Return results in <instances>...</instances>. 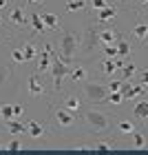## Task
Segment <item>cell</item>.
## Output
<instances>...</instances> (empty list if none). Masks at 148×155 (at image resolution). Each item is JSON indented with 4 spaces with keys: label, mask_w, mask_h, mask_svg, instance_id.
Listing matches in <instances>:
<instances>
[{
    "label": "cell",
    "mask_w": 148,
    "mask_h": 155,
    "mask_svg": "<svg viewBox=\"0 0 148 155\" xmlns=\"http://www.w3.org/2000/svg\"><path fill=\"white\" fill-rule=\"evenodd\" d=\"M75 51H77V38L73 36V33L64 31V33H62V40H60V53H58L60 60L66 62V64H71Z\"/></svg>",
    "instance_id": "cell-3"
},
{
    "label": "cell",
    "mask_w": 148,
    "mask_h": 155,
    "mask_svg": "<svg viewBox=\"0 0 148 155\" xmlns=\"http://www.w3.org/2000/svg\"><path fill=\"white\" fill-rule=\"evenodd\" d=\"M5 149L7 151H20V149H22V144H20L18 140H11L9 144H5Z\"/></svg>",
    "instance_id": "cell-33"
},
{
    "label": "cell",
    "mask_w": 148,
    "mask_h": 155,
    "mask_svg": "<svg viewBox=\"0 0 148 155\" xmlns=\"http://www.w3.org/2000/svg\"><path fill=\"white\" fill-rule=\"evenodd\" d=\"M22 55H24V62L36 60V55H38V47L33 45V42H27V45L22 47Z\"/></svg>",
    "instance_id": "cell-16"
},
{
    "label": "cell",
    "mask_w": 148,
    "mask_h": 155,
    "mask_svg": "<svg viewBox=\"0 0 148 155\" xmlns=\"http://www.w3.org/2000/svg\"><path fill=\"white\" fill-rule=\"evenodd\" d=\"M133 131H135V124H133L130 120H122V122H119V133H124V135H130Z\"/></svg>",
    "instance_id": "cell-28"
},
{
    "label": "cell",
    "mask_w": 148,
    "mask_h": 155,
    "mask_svg": "<svg viewBox=\"0 0 148 155\" xmlns=\"http://www.w3.org/2000/svg\"><path fill=\"white\" fill-rule=\"evenodd\" d=\"M36 60H38V69H40V71H49V67H51V62H53L44 51L38 53V55H36Z\"/></svg>",
    "instance_id": "cell-23"
},
{
    "label": "cell",
    "mask_w": 148,
    "mask_h": 155,
    "mask_svg": "<svg viewBox=\"0 0 148 155\" xmlns=\"http://www.w3.org/2000/svg\"><path fill=\"white\" fill-rule=\"evenodd\" d=\"M11 60H13V62H24L22 49H13V51H11Z\"/></svg>",
    "instance_id": "cell-30"
},
{
    "label": "cell",
    "mask_w": 148,
    "mask_h": 155,
    "mask_svg": "<svg viewBox=\"0 0 148 155\" xmlns=\"http://www.w3.org/2000/svg\"><path fill=\"white\" fill-rule=\"evenodd\" d=\"M104 5H108L106 0H91V7H93V9H102Z\"/></svg>",
    "instance_id": "cell-35"
},
{
    "label": "cell",
    "mask_w": 148,
    "mask_h": 155,
    "mask_svg": "<svg viewBox=\"0 0 148 155\" xmlns=\"http://www.w3.org/2000/svg\"><path fill=\"white\" fill-rule=\"evenodd\" d=\"M7 2H9V0H0V9H5V7H7Z\"/></svg>",
    "instance_id": "cell-39"
},
{
    "label": "cell",
    "mask_w": 148,
    "mask_h": 155,
    "mask_svg": "<svg viewBox=\"0 0 148 155\" xmlns=\"http://www.w3.org/2000/svg\"><path fill=\"white\" fill-rule=\"evenodd\" d=\"M0 22H2V16H0Z\"/></svg>",
    "instance_id": "cell-43"
},
{
    "label": "cell",
    "mask_w": 148,
    "mask_h": 155,
    "mask_svg": "<svg viewBox=\"0 0 148 155\" xmlns=\"http://www.w3.org/2000/svg\"><path fill=\"white\" fill-rule=\"evenodd\" d=\"M133 36L137 40H146L148 38V22H139L135 25V29H133Z\"/></svg>",
    "instance_id": "cell-21"
},
{
    "label": "cell",
    "mask_w": 148,
    "mask_h": 155,
    "mask_svg": "<svg viewBox=\"0 0 148 155\" xmlns=\"http://www.w3.org/2000/svg\"><path fill=\"white\" fill-rule=\"evenodd\" d=\"M31 27H33V31H38V33H44L47 31V27H44V22H42V18H40V13H31Z\"/></svg>",
    "instance_id": "cell-24"
},
{
    "label": "cell",
    "mask_w": 148,
    "mask_h": 155,
    "mask_svg": "<svg viewBox=\"0 0 148 155\" xmlns=\"http://www.w3.org/2000/svg\"><path fill=\"white\" fill-rule=\"evenodd\" d=\"M69 75H71V80L75 84H82L84 80H88V71L84 67H73V69H69Z\"/></svg>",
    "instance_id": "cell-11"
},
{
    "label": "cell",
    "mask_w": 148,
    "mask_h": 155,
    "mask_svg": "<svg viewBox=\"0 0 148 155\" xmlns=\"http://www.w3.org/2000/svg\"><path fill=\"white\" fill-rule=\"evenodd\" d=\"M11 109H13V117H22L24 115V107L22 104H11Z\"/></svg>",
    "instance_id": "cell-32"
},
{
    "label": "cell",
    "mask_w": 148,
    "mask_h": 155,
    "mask_svg": "<svg viewBox=\"0 0 148 155\" xmlns=\"http://www.w3.org/2000/svg\"><path fill=\"white\" fill-rule=\"evenodd\" d=\"M2 149H5V144H0V151H2Z\"/></svg>",
    "instance_id": "cell-42"
},
{
    "label": "cell",
    "mask_w": 148,
    "mask_h": 155,
    "mask_svg": "<svg viewBox=\"0 0 148 155\" xmlns=\"http://www.w3.org/2000/svg\"><path fill=\"white\" fill-rule=\"evenodd\" d=\"M122 95H124V100H135V97H139L144 93V84H133L130 80H122Z\"/></svg>",
    "instance_id": "cell-5"
},
{
    "label": "cell",
    "mask_w": 148,
    "mask_h": 155,
    "mask_svg": "<svg viewBox=\"0 0 148 155\" xmlns=\"http://www.w3.org/2000/svg\"><path fill=\"white\" fill-rule=\"evenodd\" d=\"M27 133H29L31 140H40L44 135V126L40 122H36V120H29V122H27Z\"/></svg>",
    "instance_id": "cell-8"
},
{
    "label": "cell",
    "mask_w": 148,
    "mask_h": 155,
    "mask_svg": "<svg viewBox=\"0 0 148 155\" xmlns=\"http://www.w3.org/2000/svg\"><path fill=\"white\" fill-rule=\"evenodd\" d=\"M100 67H102V73H104V75H108V78H111V75H115V73L119 71L117 60H115V58H104Z\"/></svg>",
    "instance_id": "cell-10"
},
{
    "label": "cell",
    "mask_w": 148,
    "mask_h": 155,
    "mask_svg": "<svg viewBox=\"0 0 148 155\" xmlns=\"http://www.w3.org/2000/svg\"><path fill=\"white\" fill-rule=\"evenodd\" d=\"M5 124H7V131H9L11 135H22V133H27V124L20 117H11V120H7Z\"/></svg>",
    "instance_id": "cell-7"
},
{
    "label": "cell",
    "mask_w": 148,
    "mask_h": 155,
    "mask_svg": "<svg viewBox=\"0 0 148 155\" xmlns=\"http://www.w3.org/2000/svg\"><path fill=\"white\" fill-rule=\"evenodd\" d=\"M40 18H42V22H44L47 29H58V25H60V20L55 13H40Z\"/></svg>",
    "instance_id": "cell-17"
},
{
    "label": "cell",
    "mask_w": 148,
    "mask_h": 155,
    "mask_svg": "<svg viewBox=\"0 0 148 155\" xmlns=\"http://www.w3.org/2000/svg\"><path fill=\"white\" fill-rule=\"evenodd\" d=\"M130 135H133V146H135V149H146V135L144 133H135L133 131Z\"/></svg>",
    "instance_id": "cell-26"
},
{
    "label": "cell",
    "mask_w": 148,
    "mask_h": 155,
    "mask_svg": "<svg viewBox=\"0 0 148 155\" xmlns=\"http://www.w3.org/2000/svg\"><path fill=\"white\" fill-rule=\"evenodd\" d=\"M133 117H137V120H146L148 117V100L135 102V107H133Z\"/></svg>",
    "instance_id": "cell-13"
},
{
    "label": "cell",
    "mask_w": 148,
    "mask_h": 155,
    "mask_svg": "<svg viewBox=\"0 0 148 155\" xmlns=\"http://www.w3.org/2000/svg\"><path fill=\"white\" fill-rule=\"evenodd\" d=\"M27 2H29V5H42L44 0H27Z\"/></svg>",
    "instance_id": "cell-37"
},
{
    "label": "cell",
    "mask_w": 148,
    "mask_h": 155,
    "mask_svg": "<svg viewBox=\"0 0 148 155\" xmlns=\"http://www.w3.org/2000/svg\"><path fill=\"white\" fill-rule=\"evenodd\" d=\"M82 89H84V95H86L88 102L93 104H106V95H108V89L106 84H100V82H82Z\"/></svg>",
    "instance_id": "cell-2"
},
{
    "label": "cell",
    "mask_w": 148,
    "mask_h": 155,
    "mask_svg": "<svg viewBox=\"0 0 148 155\" xmlns=\"http://www.w3.org/2000/svg\"><path fill=\"white\" fill-rule=\"evenodd\" d=\"M122 102H124V95H122V91H108V95H106V104H113V107H119Z\"/></svg>",
    "instance_id": "cell-22"
},
{
    "label": "cell",
    "mask_w": 148,
    "mask_h": 155,
    "mask_svg": "<svg viewBox=\"0 0 148 155\" xmlns=\"http://www.w3.org/2000/svg\"><path fill=\"white\" fill-rule=\"evenodd\" d=\"M0 117H2L5 122L13 117V109H11V104H2V107H0Z\"/></svg>",
    "instance_id": "cell-29"
},
{
    "label": "cell",
    "mask_w": 148,
    "mask_h": 155,
    "mask_svg": "<svg viewBox=\"0 0 148 155\" xmlns=\"http://www.w3.org/2000/svg\"><path fill=\"white\" fill-rule=\"evenodd\" d=\"M69 69H71V64L62 62V60H60V55L51 62L49 71H51V75H53V89H55V91H60V89H62V82H64V78L69 75Z\"/></svg>",
    "instance_id": "cell-4"
},
{
    "label": "cell",
    "mask_w": 148,
    "mask_h": 155,
    "mask_svg": "<svg viewBox=\"0 0 148 155\" xmlns=\"http://www.w3.org/2000/svg\"><path fill=\"white\" fill-rule=\"evenodd\" d=\"M117 16L115 7L113 5H104L102 9H97V22H108V20H113Z\"/></svg>",
    "instance_id": "cell-9"
},
{
    "label": "cell",
    "mask_w": 148,
    "mask_h": 155,
    "mask_svg": "<svg viewBox=\"0 0 148 155\" xmlns=\"http://www.w3.org/2000/svg\"><path fill=\"white\" fill-rule=\"evenodd\" d=\"M106 89H108V91H119V89H122V80H111V82L106 84Z\"/></svg>",
    "instance_id": "cell-34"
},
{
    "label": "cell",
    "mask_w": 148,
    "mask_h": 155,
    "mask_svg": "<svg viewBox=\"0 0 148 155\" xmlns=\"http://www.w3.org/2000/svg\"><path fill=\"white\" fill-rule=\"evenodd\" d=\"M119 71H122L124 80H133V78H135V73H137V69H135V64H133V62H124V64L119 67Z\"/></svg>",
    "instance_id": "cell-18"
},
{
    "label": "cell",
    "mask_w": 148,
    "mask_h": 155,
    "mask_svg": "<svg viewBox=\"0 0 148 155\" xmlns=\"http://www.w3.org/2000/svg\"><path fill=\"white\" fill-rule=\"evenodd\" d=\"M29 93L31 95H42V93H44V84H42V80L38 75L29 78Z\"/></svg>",
    "instance_id": "cell-15"
},
{
    "label": "cell",
    "mask_w": 148,
    "mask_h": 155,
    "mask_svg": "<svg viewBox=\"0 0 148 155\" xmlns=\"http://www.w3.org/2000/svg\"><path fill=\"white\" fill-rule=\"evenodd\" d=\"M93 149H95V151H111L113 144H111V142H97V144H93Z\"/></svg>",
    "instance_id": "cell-31"
},
{
    "label": "cell",
    "mask_w": 148,
    "mask_h": 155,
    "mask_svg": "<svg viewBox=\"0 0 148 155\" xmlns=\"http://www.w3.org/2000/svg\"><path fill=\"white\" fill-rule=\"evenodd\" d=\"M62 107H64L69 113H73V115H75L77 111H80L82 102H80V97H77V95H66V97H64V104H62Z\"/></svg>",
    "instance_id": "cell-12"
},
{
    "label": "cell",
    "mask_w": 148,
    "mask_h": 155,
    "mask_svg": "<svg viewBox=\"0 0 148 155\" xmlns=\"http://www.w3.org/2000/svg\"><path fill=\"white\" fill-rule=\"evenodd\" d=\"M9 20H11L13 25H24L27 16H24V11H22V7H16V9L9 13Z\"/></svg>",
    "instance_id": "cell-19"
},
{
    "label": "cell",
    "mask_w": 148,
    "mask_h": 155,
    "mask_svg": "<svg viewBox=\"0 0 148 155\" xmlns=\"http://www.w3.org/2000/svg\"><path fill=\"white\" fill-rule=\"evenodd\" d=\"M130 55V45H128V40H117V58H128Z\"/></svg>",
    "instance_id": "cell-20"
},
{
    "label": "cell",
    "mask_w": 148,
    "mask_h": 155,
    "mask_svg": "<svg viewBox=\"0 0 148 155\" xmlns=\"http://www.w3.org/2000/svg\"><path fill=\"white\" fill-rule=\"evenodd\" d=\"M53 122L58 124V126H62V129H69V126L75 124V115L69 113V111L62 107V109H58V111L53 113Z\"/></svg>",
    "instance_id": "cell-6"
},
{
    "label": "cell",
    "mask_w": 148,
    "mask_h": 155,
    "mask_svg": "<svg viewBox=\"0 0 148 155\" xmlns=\"http://www.w3.org/2000/svg\"><path fill=\"white\" fill-rule=\"evenodd\" d=\"M97 38H100L102 45H108V42H115V40H117V31L111 29V27H104V29H100Z\"/></svg>",
    "instance_id": "cell-14"
},
{
    "label": "cell",
    "mask_w": 148,
    "mask_h": 155,
    "mask_svg": "<svg viewBox=\"0 0 148 155\" xmlns=\"http://www.w3.org/2000/svg\"><path fill=\"white\" fill-rule=\"evenodd\" d=\"M84 7H86V2H84V0H66V11H69V13L82 11Z\"/></svg>",
    "instance_id": "cell-25"
},
{
    "label": "cell",
    "mask_w": 148,
    "mask_h": 155,
    "mask_svg": "<svg viewBox=\"0 0 148 155\" xmlns=\"http://www.w3.org/2000/svg\"><path fill=\"white\" fill-rule=\"evenodd\" d=\"M84 124H86V129L91 133H104L111 126V115H106L104 111H97V109H88L84 113Z\"/></svg>",
    "instance_id": "cell-1"
},
{
    "label": "cell",
    "mask_w": 148,
    "mask_h": 155,
    "mask_svg": "<svg viewBox=\"0 0 148 155\" xmlns=\"http://www.w3.org/2000/svg\"><path fill=\"white\" fill-rule=\"evenodd\" d=\"M142 82H144V89H148V69L142 71Z\"/></svg>",
    "instance_id": "cell-36"
},
{
    "label": "cell",
    "mask_w": 148,
    "mask_h": 155,
    "mask_svg": "<svg viewBox=\"0 0 148 155\" xmlns=\"http://www.w3.org/2000/svg\"><path fill=\"white\" fill-rule=\"evenodd\" d=\"M113 2H124V0H113Z\"/></svg>",
    "instance_id": "cell-41"
},
{
    "label": "cell",
    "mask_w": 148,
    "mask_h": 155,
    "mask_svg": "<svg viewBox=\"0 0 148 155\" xmlns=\"http://www.w3.org/2000/svg\"><path fill=\"white\" fill-rule=\"evenodd\" d=\"M102 51L106 58H117V45L115 42H108V45H102Z\"/></svg>",
    "instance_id": "cell-27"
},
{
    "label": "cell",
    "mask_w": 148,
    "mask_h": 155,
    "mask_svg": "<svg viewBox=\"0 0 148 155\" xmlns=\"http://www.w3.org/2000/svg\"><path fill=\"white\" fill-rule=\"evenodd\" d=\"M137 2H139V5H148V0H137Z\"/></svg>",
    "instance_id": "cell-40"
},
{
    "label": "cell",
    "mask_w": 148,
    "mask_h": 155,
    "mask_svg": "<svg viewBox=\"0 0 148 155\" xmlns=\"http://www.w3.org/2000/svg\"><path fill=\"white\" fill-rule=\"evenodd\" d=\"M5 78H7V71H2V69H0V82H2Z\"/></svg>",
    "instance_id": "cell-38"
}]
</instances>
